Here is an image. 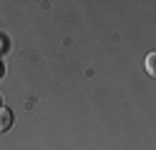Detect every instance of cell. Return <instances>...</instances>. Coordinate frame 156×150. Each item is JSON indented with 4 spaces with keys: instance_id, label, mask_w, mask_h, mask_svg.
I'll list each match as a JSON object with an SVG mask.
<instances>
[{
    "instance_id": "6da1fadb",
    "label": "cell",
    "mask_w": 156,
    "mask_h": 150,
    "mask_svg": "<svg viewBox=\"0 0 156 150\" xmlns=\"http://www.w3.org/2000/svg\"><path fill=\"white\" fill-rule=\"evenodd\" d=\"M10 125H13V113L8 108H0V133L10 130Z\"/></svg>"
},
{
    "instance_id": "7a4b0ae2",
    "label": "cell",
    "mask_w": 156,
    "mask_h": 150,
    "mask_svg": "<svg viewBox=\"0 0 156 150\" xmlns=\"http://www.w3.org/2000/svg\"><path fill=\"white\" fill-rule=\"evenodd\" d=\"M144 65H146V73H149L151 78H156V50H154V53H149V55H146Z\"/></svg>"
}]
</instances>
